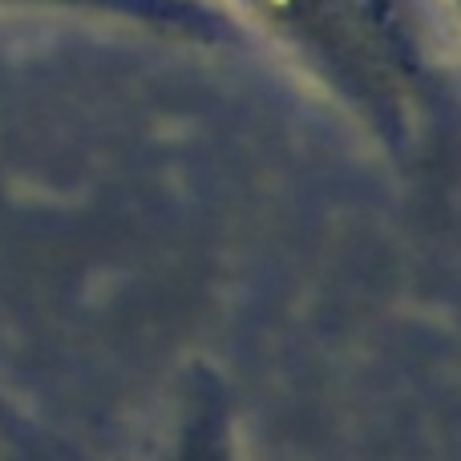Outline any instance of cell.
<instances>
[{
    "mask_svg": "<svg viewBox=\"0 0 461 461\" xmlns=\"http://www.w3.org/2000/svg\"><path fill=\"white\" fill-rule=\"evenodd\" d=\"M247 29L295 57L373 138L405 150L413 134L421 37L393 0H219Z\"/></svg>",
    "mask_w": 461,
    "mask_h": 461,
    "instance_id": "obj_1",
    "label": "cell"
},
{
    "mask_svg": "<svg viewBox=\"0 0 461 461\" xmlns=\"http://www.w3.org/2000/svg\"><path fill=\"white\" fill-rule=\"evenodd\" d=\"M0 8L86 16V21H110L167 32V37L203 41V45H230L243 37V24L219 0H0Z\"/></svg>",
    "mask_w": 461,
    "mask_h": 461,
    "instance_id": "obj_2",
    "label": "cell"
},
{
    "mask_svg": "<svg viewBox=\"0 0 461 461\" xmlns=\"http://www.w3.org/2000/svg\"><path fill=\"white\" fill-rule=\"evenodd\" d=\"M154 461H243L235 401L211 373H194Z\"/></svg>",
    "mask_w": 461,
    "mask_h": 461,
    "instance_id": "obj_3",
    "label": "cell"
}]
</instances>
